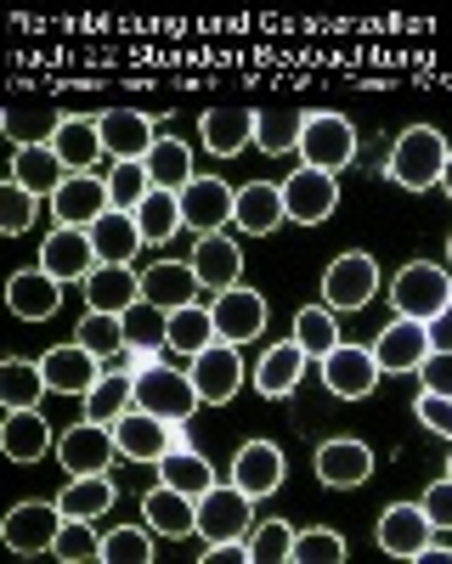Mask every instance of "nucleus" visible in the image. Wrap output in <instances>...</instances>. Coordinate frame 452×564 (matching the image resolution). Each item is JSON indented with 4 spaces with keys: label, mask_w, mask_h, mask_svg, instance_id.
<instances>
[{
    "label": "nucleus",
    "mask_w": 452,
    "mask_h": 564,
    "mask_svg": "<svg viewBox=\"0 0 452 564\" xmlns=\"http://www.w3.org/2000/svg\"><path fill=\"white\" fill-rule=\"evenodd\" d=\"M390 305L396 316L407 322H435L446 305H452V271L435 265V260H413L390 276Z\"/></svg>",
    "instance_id": "f03ea898"
},
{
    "label": "nucleus",
    "mask_w": 452,
    "mask_h": 564,
    "mask_svg": "<svg viewBox=\"0 0 452 564\" xmlns=\"http://www.w3.org/2000/svg\"><path fill=\"white\" fill-rule=\"evenodd\" d=\"M419 379L430 395H452V350H430L424 367H419Z\"/></svg>",
    "instance_id": "5fc2aeb1"
},
{
    "label": "nucleus",
    "mask_w": 452,
    "mask_h": 564,
    "mask_svg": "<svg viewBox=\"0 0 452 564\" xmlns=\"http://www.w3.org/2000/svg\"><path fill=\"white\" fill-rule=\"evenodd\" d=\"M85 311H108V316H125L136 300H142V276H136L130 265H97L85 282Z\"/></svg>",
    "instance_id": "c85d7f7f"
},
{
    "label": "nucleus",
    "mask_w": 452,
    "mask_h": 564,
    "mask_svg": "<svg viewBox=\"0 0 452 564\" xmlns=\"http://www.w3.org/2000/svg\"><path fill=\"white\" fill-rule=\"evenodd\" d=\"M57 531H63V508L57 502H18L7 520H0V542H7L12 553H23V558L52 553Z\"/></svg>",
    "instance_id": "9d476101"
},
{
    "label": "nucleus",
    "mask_w": 452,
    "mask_h": 564,
    "mask_svg": "<svg viewBox=\"0 0 452 564\" xmlns=\"http://www.w3.org/2000/svg\"><path fill=\"white\" fill-rule=\"evenodd\" d=\"M187 265L198 271L204 289L226 294V289H238V276H244V249L215 231V238H198V243H193V260H187Z\"/></svg>",
    "instance_id": "7c9ffc66"
},
{
    "label": "nucleus",
    "mask_w": 452,
    "mask_h": 564,
    "mask_svg": "<svg viewBox=\"0 0 452 564\" xmlns=\"http://www.w3.org/2000/svg\"><path fill=\"white\" fill-rule=\"evenodd\" d=\"M79 345L90 350V356H119L125 350V316H108V311H85V322H79Z\"/></svg>",
    "instance_id": "de8ad7c7"
},
{
    "label": "nucleus",
    "mask_w": 452,
    "mask_h": 564,
    "mask_svg": "<svg viewBox=\"0 0 452 564\" xmlns=\"http://www.w3.org/2000/svg\"><path fill=\"white\" fill-rule=\"evenodd\" d=\"M419 417H424V430L430 435H446L452 441V395H419Z\"/></svg>",
    "instance_id": "6e6d98bb"
},
{
    "label": "nucleus",
    "mask_w": 452,
    "mask_h": 564,
    "mask_svg": "<svg viewBox=\"0 0 452 564\" xmlns=\"http://www.w3.org/2000/svg\"><path fill=\"white\" fill-rule=\"evenodd\" d=\"M424 327H430V350H452V305L435 322H424Z\"/></svg>",
    "instance_id": "13d9d810"
},
{
    "label": "nucleus",
    "mask_w": 452,
    "mask_h": 564,
    "mask_svg": "<svg viewBox=\"0 0 452 564\" xmlns=\"http://www.w3.org/2000/svg\"><path fill=\"white\" fill-rule=\"evenodd\" d=\"M34 209H40V198L29 193V186H18V181L0 186V226H7L12 238H23V231L34 226Z\"/></svg>",
    "instance_id": "3c124183"
},
{
    "label": "nucleus",
    "mask_w": 452,
    "mask_h": 564,
    "mask_svg": "<svg viewBox=\"0 0 452 564\" xmlns=\"http://www.w3.org/2000/svg\"><path fill=\"white\" fill-rule=\"evenodd\" d=\"M40 395H45V372H40V361H23V356L0 361V401H7V412L40 406Z\"/></svg>",
    "instance_id": "79ce46f5"
},
{
    "label": "nucleus",
    "mask_w": 452,
    "mask_h": 564,
    "mask_svg": "<svg viewBox=\"0 0 452 564\" xmlns=\"http://www.w3.org/2000/svg\"><path fill=\"white\" fill-rule=\"evenodd\" d=\"M220 334H215V311L209 305H181V311H170V350L175 356H198V350H209Z\"/></svg>",
    "instance_id": "e433bc0d"
},
{
    "label": "nucleus",
    "mask_w": 452,
    "mask_h": 564,
    "mask_svg": "<svg viewBox=\"0 0 452 564\" xmlns=\"http://www.w3.org/2000/svg\"><path fill=\"white\" fill-rule=\"evenodd\" d=\"M413 564H452V547H435V542H430V547H424Z\"/></svg>",
    "instance_id": "bf43d9fd"
},
{
    "label": "nucleus",
    "mask_w": 452,
    "mask_h": 564,
    "mask_svg": "<svg viewBox=\"0 0 452 564\" xmlns=\"http://www.w3.org/2000/svg\"><path fill=\"white\" fill-rule=\"evenodd\" d=\"M136 226H142V243H170L181 231V193H153L136 204Z\"/></svg>",
    "instance_id": "c03bdc74"
},
{
    "label": "nucleus",
    "mask_w": 452,
    "mask_h": 564,
    "mask_svg": "<svg viewBox=\"0 0 452 564\" xmlns=\"http://www.w3.org/2000/svg\"><path fill=\"white\" fill-rule=\"evenodd\" d=\"M153 558V525L136 531V525H119L103 536V564H148Z\"/></svg>",
    "instance_id": "8fccbe9b"
},
{
    "label": "nucleus",
    "mask_w": 452,
    "mask_h": 564,
    "mask_svg": "<svg viewBox=\"0 0 452 564\" xmlns=\"http://www.w3.org/2000/svg\"><path fill=\"white\" fill-rule=\"evenodd\" d=\"M249 553H255L260 564H289V553H294V525L266 520V525L249 536Z\"/></svg>",
    "instance_id": "603ef678"
},
{
    "label": "nucleus",
    "mask_w": 452,
    "mask_h": 564,
    "mask_svg": "<svg viewBox=\"0 0 452 564\" xmlns=\"http://www.w3.org/2000/svg\"><path fill=\"white\" fill-rule=\"evenodd\" d=\"M255 553L244 542H209V553H198V564H249Z\"/></svg>",
    "instance_id": "4d7b16f0"
},
{
    "label": "nucleus",
    "mask_w": 452,
    "mask_h": 564,
    "mask_svg": "<svg viewBox=\"0 0 452 564\" xmlns=\"http://www.w3.org/2000/svg\"><path fill=\"white\" fill-rule=\"evenodd\" d=\"M40 372H45V390H57V395H90V384L103 379V356H90L79 339L74 345H57V350H45L40 356Z\"/></svg>",
    "instance_id": "f3484780"
},
{
    "label": "nucleus",
    "mask_w": 452,
    "mask_h": 564,
    "mask_svg": "<svg viewBox=\"0 0 452 564\" xmlns=\"http://www.w3.org/2000/svg\"><path fill=\"white\" fill-rule=\"evenodd\" d=\"M7 311L12 316H23V322H45V316H57L63 311V282L52 276V271H18L12 282H7Z\"/></svg>",
    "instance_id": "4be33fe9"
},
{
    "label": "nucleus",
    "mask_w": 452,
    "mask_h": 564,
    "mask_svg": "<svg viewBox=\"0 0 452 564\" xmlns=\"http://www.w3.org/2000/svg\"><path fill=\"white\" fill-rule=\"evenodd\" d=\"M130 406H136V372H103V379L90 384V395H85V417L90 423H114Z\"/></svg>",
    "instance_id": "4c0bfd02"
},
{
    "label": "nucleus",
    "mask_w": 452,
    "mask_h": 564,
    "mask_svg": "<svg viewBox=\"0 0 452 564\" xmlns=\"http://www.w3.org/2000/svg\"><path fill=\"white\" fill-rule=\"evenodd\" d=\"M57 457L68 475H108V463L119 457V441H114V423H74V430L57 435Z\"/></svg>",
    "instance_id": "f8f14e48"
},
{
    "label": "nucleus",
    "mask_w": 452,
    "mask_h": 564,
    "mask_svg": "<svg viewBox=\"0 0 452 564\" xmlns=\"http://www.w3.org/2000/svg\"><path fill=\"white\" fill-rule=\"evenodd\" d=\"M193 384H198V401L204 406H226L238 390H244V361H238V345H226V339H215L209 350H198L193 356Z\"/></svg>",
    "instance_id": "ddd939ff"
},
{
    "label": "nucleus",
    "mask_w": 452,
    "mask_h": 564,
    "mask_svg": "<svg viewBox=\"0 0 452 564\" xmlns=\"http://www.w3.org/2000/svg\"><path fill=\"white\" fill-rule=\"evenodd\" d=\"M90 249H97V265H130L136 249H142V226L125 209H108L97 226H90Z\"/></svg>",
    "instance_id": "72a5a7b5"
},
{
    "label": "nucleus",
    "mask_w": 452,
    "mask_h": 564,
    "mask_svg": "<svg viewBox=\"0 0 452 564\" xmlns=\"http://www.w3.org/2000/svg\"><path fill=\"white\" fill-rule=\"evenodd\" d=\"M356 159V124L345 113H305V135H300V164L340 175Z\"/></svg>",
    "instance_id": "39448f33"
},
{
    "label": "nucleus",
    "mask_w": 452,
    "mask_h": 564,
    "mask_svg": "<svg viewBox=\"0 0 452 564\" xmlns=\"http://www.w3.org/2000/svg\"><path fill=\"white\" fill-rule=\"evenodd\" d=\"M379 547L390 553V558H407L413 564L424 547H430V536H435V525H430V513L419 508V502H390L385 513H379Z\"/></svg>",
    "instance_id": "dca6fc26"
},
{
    "label": "nucleus",
    "mask_w": 452,
    "mask_h": 564,
    "mask_svg": "<svg viewBox=\"0 0 452 564\" xmlns=\"http://www.w3.org/2000/svg\"><path fill=\"white\" fill-rule=\"evenodd\" d=\"M198 271L181 265V260H159L142 271V300L159 305V311H181V305H198Z\"/></svg>",
    "instance_id": "cd10ccee"
},
{
    "label": "nucleus",
    "mask_w": 452,
    "mask_h": 564,
    "mask_svg": "<svg viewBox=\"0 0 452 564\" xmlns=\"http://www.w3.org/2000/svg\"><path fill=\"white\" fill-rule=\"evenodd\" d=\"M159 480L175 486V491H187V497H204V491L215 486V463L198 457L193 446H175V452L159 463Z\"/></svg>",
    "instance_id": "a19ab883"
},
{
    "label": "nucleus",
    "mask_w": 452,
    "mask_h": 564,
    "mask_svg": "<svg viewBox=\"0 0 452 564\" xmlns=\"http://www.w3.org/2000/svg\"><path fill=\"white\" fill-rule=\"evenodd\" d=\"M159 345H170V311L136 300V305L125 311V350H130V356H148V350H159Z\"/></svg>",
    "instance_id": "58836bf2"
},
{
    "label": "nucleus",
    "mask_w": 452,
    "mask_h": 564,
    "mask_svg": "<svg viewBox=\"0 0 452 564\" xmlns=\"http://www.w3.org/2000/svg\"><path fill=\"white\" fill-rule=\"evenodd\" d=\"M311 468H316V480H323V486L351 491V486H362V480L374 475V452L362 446V441H351V435H334V441L316 446Z\"/></svg>",
    "instance_id": "6ab92c4d"
},
{
    "label": "nucleus",
    "mask_w": 452,
    "mask_h": 564,
    "mask_svg": "<svg viewBox=\"0 0 452 564\" xmlns=\"http://www.w3.org/2000/svg\"><path fill=\"white\" fill-rule=\"evenodd\" d=\"M289 215H283V186L271 181H249L238 186V209H233V226L249 231V238H266V231H278Z\"/></svg>",
    "instance_id": "2f4dec72"
},
{
    "label": "nucleus",
    "mask_w": 452,
    "mask_h": 564,
    "mask_svg": "<svg viewBox=\"0 0 452 564\" xmlns=\"http://www.w3.org/2000/svg\"><path fill=\"white\" fill-rule=\"evenodd\" d=\"M446 260H452V238H446Z\"/></svg>",
    "instance_id": "680f3d73"
},
{
    "label": "nucleus",
    "mask_w": 452,
    "mask_h": 564,
    "mask_svg": "<svg viewBox=\"0 0 452 564\" xmlns=\"http://www.w3.org/2000/svg\"><path fill=\"white\" fill-rule=\"evenodd\" d=\"M446 159H452V148L441 141V130L435 124H413V130L396 135L385 175L396 186H407V193H430V186H441V175H446Z\"/></svg>",
    "instance_id": "f257e3e1"
},
{
    "label": "nucleus",
    "mask_w": 452,
    "mask_h": 564,
    "mask_svg": "<svg viewBox=\"0 0 452 564\" xmlns=\"http://www.w3.org/2000/svg\"><path fill=\"white\" fill-rule=\"evenodd\" d=\"M12 181L29 186L34 198H57V186L68 181V164L52 153V141H18V153H12Z\"/></svg>",
    "instance_id": "a878e982"
},
{
    "label": "nucleus",
    "mask_w": 452,
    "mask_h": 564,
    "mask_svg": "<svg viewBox=\"0 0 452 564\" xmlns=\"http://www.w3.org/2000/svg\"><path fill=\"white\" fill-rule=\"evenodd\" d=\"M419 508L430 513V525H435V531H452V475H441V480L419 497Z\"/></svg>",
    "instance_id": "864d4df0"
},
{
    "label": "nucleus",
    "mask_w": 452,
    "mask_h": 564,
    "mask_svg": "<svg viewBox=\"0 0 452 564\" xmlns=\"http://www.w3.org/2000/svg\"><path fill=\"white\" fill-rule=\"evenodd\" d=\"M283 475H289V463H283V452L271 446V441H249V446L233 457V486H238V491H249L255 502L278 491V486H283Z\"/></svg>",
    "instance_id": "5701e85b"
},
{
    "label": "nucleus",
    "mask_w": 452,
    "mask_h": 564,
    "mask_svg": "<svg viewBox=\"0 0 452 564\" xmlns=\"http://www.w3.org/2000/svg\"><path fill=\"white\" fill-rule=\"evenodd\" d=\"M305 367H311V356H305L294 339L271 345V350L260 356V367H255V390H260L266 401H283V395H294V390H300Z\"/></svg>",
    "instance_id": "c756f323"
},
{
    "label": "nucleus",
    "mask_w": 452,
    "mask_h": 564,
    "mask_svg": "<svg viewBox=\"0 0 452 564\" xmlns=\"http://www.w3.org/2000/svg\"><path fill=\"white\" fill-rule=\"evenodd\" d=\"M40 271H52L57 282H85L97 271V249H90V231L57 226L52 238L40 243Z\"/></svg>",
    "instance_id": "412c9836"
},
{
    "label": "nucleus",
    "mask_w": 452,
    "mask_h": 564,
    "mask_svg": "<svg viewBox=\"0 0 452 564\" xmlns=\"http://www.w3.org/2000/svg\"><path fill=\"white\" fill-rule=\"evenodd\" d=\"M374 294H379V265H374V254L351 249V254H340V260L323 271V305H329V311H362V305H374Z\"/></svg>",
    "instance_id": "6e6552de"
},
{
    "label": "nucleus",
    "mask_w": 452,
    "mask_h": 564,
    "mask_svg": "<svg viewBox=\"0 0 452 564\" xmlns=\"http://www.w3.org/2000/svg\"><path fill=\"white\" fill-rule=\"evenodd\" d=\"M108 209H114V198H108V175H68V181L57 186V198H52L57 226H74V231H90Z\"/></svg>",
    "instance_id": "4468645a"
},
{
    "label": "nucleus",
    "mask_w": 452,
    "mask_h": 564,
    "mask_svg": "<svg viewBox=\"0 0 452 564\" xmlns=\"http://www.w3.org/2000/svg\"><path fill=\"white\" fill-rule=\"evenodd\" d=\"M345 558V536L329 531V525H311V531H294V553L289 564H340Z\"/></svg>",
    "instance_id": "09e8293b"
},
{
    "label": "nucleus",
    "mask_w": 452,
    "mask_h": 564,
    "mask_svg": "<svg viewBox=\"0 0 452 564\" xmlns=\"http://www.w3.org/2000/svg\"><path fill=\"white\" fill-rule=\"evenodd\" d=\"M255 124H260L255 108H209L198 130H204V148L215 159H233V153L255 148Z\"/></svg>",
    "instance_id": "473e14b6"
},
{
    "label": "nucleus",
    "mask_w": 452,
    "mask_h": 564,
    "mask_svg": "<svg viewBox=\"0 0 452 564\" xmlns=\"http://www.w3.org/2000/svg\"><path fill=\"white\" fill-rule=\"evenodd\" d=\"M233 209H238V193L215 175H193L181 186V226L198 231V238H215V231L233 226Z\"/></svg>",
    "instance_id": "0eeeda50"
},
{
    "label": "nucleus",
    "mask_w": 452,
    "mask_h": 564,
    "mask_svg": "<svg viewBox=\"0 0 452 564\" xmlns=\"http://www.w3.org/2000/svg\"><path fill=\"white\" fill-rule=\"evenodd\" d=\"M97 520H68L63 513V531H57V542H52V558H63V564H90V558H103V536L90 531Z\"/></svg>",
    "instance_id": "49530a36"
},
{
    "label": "nucleus",
    "mask_w": 452,
    "mask_h": 564,
    "mask_svg": "<svg viewBox=\"0 0 452 564\" xmlns=\"http://www.w3.org/2000/svg\"><path fill=\"white\" fill-rule=\"evenodd\" d=\"M114 480L108 475H68V486L57 491V508L68 513V520H103V513L114 508Z\"/></svg>",
    "instance_id": "f704fd0d"
},
{
    "label": "nucleus",
    "mask_w": 452,
    "mask_h": 564,
    "mask_svg": "<svg viewBox=\"0 0 452 564\" xmlns=\"http://www.w3.org/2000/svg\"><path fill=\"white\" fill-rule=\"evenodd\" d=\"M142 520L159 531V536H198V497H187V491H175V486H153L148 497H142Z\"/></svg>",
    "instance_id": "b1692460"
},
{
    "label": "nucleus",
    "mask_w": 452,
    "mask_h": 564,
    "mask_svg": "<svg viewBox=\"0 0 452 564\" xmlns=\"http://www.w3.org/2000/svg\"><path fill=\"white\" fill-rule=\"evenodd\" d=\"M255 525V497L238 491V486H209L198 497V536L204 542H244Z\"/></svg>",
    "instance_id": "423d86ee"
},
{
    "label": "nucleus",
    "mask_w": 452,
    "mask_h": 564,
    "mask_svg": "<svg viewBox=\"0 0 452 564\" xmlns=\"http://www.w3.org/2000/svg\"><path fill=\"white\" fill-rule=\"evenodd\" d=\"M446 475H452V457H446Z\"/></svg>",
    "instance_id": "e2e57ef3"
},
{
    "label": "nucleus",
    "mask_w": 452,
    "mask_h": 564,
    "mask_svg": "<svg viewBox=\"0 0 452 564\" xmlns=\"http://www.w3.org/2000/svg\"><path fill=\"white\" fill-rule=\"evenodd\" d=\"M142 164H148V181L159 193H181L193 181V148H181V135H159Z\"/></svg>",
    "instance_id": "c9c22d12"
},
{
    "label": "nucleus",
    "mask_w": 452,
    "mask_h": 564,
    "mask_svg": "<svg viewBox=\"0 0 452 564\" xmlns=\"http://www.w3.org/2000/svg\"><path fill=\"white\" fill-rule=\"evenodd\" d=\"M294 345H300L311 361L334 356V350L345 345L340 327H334V311H329V305H300V316H294Z\"/></svg>",
    "instance_id": "ea45409f"
},
{
    "label": "nucleus",
    "mask_w": 452,
    "mask_h": 564,
    "mask_svg": "<svg viewBox=\"0 0 452 564\" xmlns=\"http://www.w3.org/2000/svg\"><path fill=\"white\" fill-rule=\"evenodd\" d=\"M97 130H103L108 159H148V148L159 141L153 119L136 113V108H108V113H97Z\"/></svg>",
    "instance_id": "393cba45"
},
{
    "label": "nucleus",
    "mask_w": 452,
    "mask_h": 564,
    "mask_svg": "<svg viewBox=\"0 0 452 564\" xmlns=\"http://www.w3.org/2000/svg\"><path fill=\"white\" fill-rule=\"evenodd\" d=\"M215 334L226 339V345H249V339H260L266 334V294L260 289H226V294H215Z\"/></svg>",
    "instance_id": "2eb2a0df"
},
{
    "label": "nucleus",
    "mask_w": 452,
    "mask_h": 564,
    "mask_svg": "<svg viewBox=\"0 0 452 564\" xmlns=\"http://www.w3.org/2000/svg\"><path fill=\"white\" fill-rule=\"evenodd\" d=\"M45 141H52V153L68 164V175H97V159L108 153L97 119H85V113H63Z\"/></svg>",
    "instance_id": "a211bd4d"
},
{
    "label": "nucleus",
    "mask_w": 452,
    "mask_h": 564,
    "mask_svg": "<svg viewBox=\"0 0 452 564\" xmlns=\"http://www.w3.org/2000/svg\"><path fill=\"white\" fill-rule=\"evenodd\" d=\"M136 406H148L170 423H187L204 401H198V384H193V372H181V367H164V361H148L142 372H136Z\"/></svg>",
    "instance_id": "7ed1b4c3"
},
{
    "label": "nucleus",
    "mask_w": 452,
    "mask_h": 564,
    "mask_svg": "<svg viewBox=\"0 0 452 564\" xmlns=\"http://www.w3.org/2000/svg\"><path fill=\"white\" fill-rule=\"evenodd\" d=\"M334 209H340V181H334L329 170L300 164V170L283 181V215H289L294 226H323Z\"/></svg>",
    "instance_id": "1a4fd4ad"
},
{
    "label": "nucleus",
    "mask_w": 452,
    "mask_h": 564,
    "mask_svg": "<svg viewBox=\"0 0 452 564\" xmlns=\"http://www.w3.org/2000/svg\"><path fill=\"white\" fill-rule=\"evenodd\" d=\"M300 135H305V113L278 108V113H260V124H255V148H260L266 159H283V153H300Z\"/></svg>",
    "instance_id": "37998d69"
},
{
    "label": "nucleus",
    "mask_w": 452,
    "mask_h": 564,
    "mask_svg": "<svg viewBox=\"0 0 452 564\" xmlns=\"http://www.w3.org/2000/svg\"><path fill=\"white\" fill-rule=\"evenodd\" d=\"M148 193H153L148 164H142V159H114V170H108V198H114V209L136 215V204H142Z\"/></svg>",
    "instance_id": "a18cd8bd"
},
{
    "label": "nucleus",
    "mask_w": 452,
    "mask_h": 564,
    "mask_svg": "<svg viewBox=\"0 0 452 564\" xmlns=\"http://www.w3.org/2000/svg\"><path fill=\"white\" fill-rule=\"evenodd\" d=\"M441 193L452 198V159H446V175H441Z\"/></svg>",
    "instance_id": "052dcab7"
},
{
    "label": "nucleus",
    "mask_w": 452,
    "mask_h": 564,
    "mask_svg": "<svg viewBox=\"0 0 452 564\" xmlns=\"http://www.w3.org/2000/svg\"><path fill=\"white\" fill-rule=\"evenodd\" d=\"M424 356H430V327H424V322L396 316L385 334L374 339V361H379V372H419Z\"/></svg>",
    "instance_id": "aec40b11"
},
{
    "label": "nucleus",
    "mask_w": 452,
    "mask_h": 564,
    "mask_svg": "<svg viewBox=\"0 0 452 564\" xmlns=\"http://www.w3.org/2000/svg\"><path fill=\"white\" fill-rule=\"evenodd\" d=\"M0 452L12 463H40L45 452H57V435H52V423L40 417V406L7 412V423H0Z\"/></svg>",
    "instance_id": "bb28decb"
},
{
    "label": "nucleus",
    "mask_w": 452,
    "mask_h": 564,
    "mask_svg": "<svg viewBox=\"0 0 452 564\" xmlns=\"http://www.w3.org/2000/svg\"><path fill=\"white\" fill-rule=\"evenodd\" d=\"M114 441H119V457H130V463H153V468L181 446L175 423L159 417V412H148V406H130L125 417H114Z\"/></svg>",
    "instance_id": "20e7f679"
},
{
    "label": "nucleus",
    "mask_w": 452,
    "mask_h": 564,
    "mask_svg": "<svg viewBox=\"0 0 452 564\" xmlns=\"http://www.w3.org/2000/svg\"><path fill=\"white\" fill-rule=\"evenodd\" d=\"M323 367V384H329V395H340V401H368L374 390H379V361H374V345L362 350V345H340L334 356H323L316 361Z\"/></svg>",
    "instance_id": "9b49d317"
}]
</instances>
